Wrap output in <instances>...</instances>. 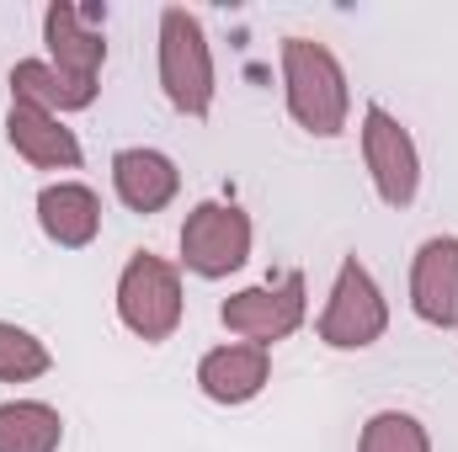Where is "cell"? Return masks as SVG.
<instances>
[{
	"label": "cell",
	"instance_id": "7c38bea8",
	"mask_svg": "<svg viewBox=\"0 0 458 452\" xmlns=\"http://www.w3.org/2000/svg\"><path fill=\"white\" fill-rule=\"evenodd\" d=\"M5 138H11V149L27 160V165H38V171H75L86 155H81V138L59 122L54 113H43V107H32V102H11V113H5Z\"/></svg>",
	"mask_w": 458,
	"mask_h": 452
},
{
	"label": "cell",
	"instance_id": "5bb4252c",
	"mask_svg": "<svg viewBox=\"0 0 458 452\" xmlns=\"http://www.w3.org/2000/svg\"><path fill=\"white\" fill-rule=\"evenodd\" d=\"M11 102H32L43 113L64 117V113H86L97 102V86H75L48 59H21V64H11Z\"/></svg>",
	"mask_w": 458,
	"mask_h": 452
},
{
	"label": "cell",
	"instance_id": "3957f363",
	"mask_svg": "<svg viewBox=\"0 0 458 452\" xmlns=\"http://www.w3.org/2000/svg\"><path fill=\"white\" fill-rule=\"evenodd\" d=\"M160 86L165 102L182 117H208L214 113V48L203 21L187 5H165L160 11Z\"/></svg>",
	"mask_w": 458,
	"mask_h": 452
},
{
	"label": "cell",
	"instance_id": "30bf717a",
	"mask_svg": "<svg viewBox=\"0 0 458 452\" xmlns=\"http://www.w3.org/2000/svg\"><path fill=\"white\" fill-rule=\"evenodd\" d=\"M113 192L128 213H144V219H149V213H160V208L176 203L182 171H176L171 155L133 144V149H117L113 155Z\"/></svg>",
	"mask_w": 458,
	"mask_h": 452
},
{
	"label": "cell",
	"instance_id": "4fadbf2b",
	"mask_svg": "<svg viewBox=\"0 0 458 452\" xmlns=\"http://www.w3.org/2000/svg\"><path fill=\"white\" fill-rule=\"evenodd\" d=\"M38 224L59 250H86L102 234V197L86 181H48L38 192Z\"/></svg>",
	"mask_w": 458,
	"mask_h": 452
},
{
	"label": "cell",
	"instance_id": "5b68a950",
	"mask_svg": "<svg viewBox=\"0 0 458 452\" xmlns=\"http://www.w3.org/2000/svg\"><path fill=\"white\" fill-rule=\"evenodd\" d=\"M310 314V298H304V272H283L277 282H261V288H240L219 304V320H225L229 336L250 340V346H277L288 340Z\"/></svg>",
	"mask_w": 458,
	"mask_h": 452
},
{
	"label": "cell",
	"instance_id": "8fae6325",
	"mask_svg": "<svg viewBox=\"0 0 458 452\" xmlns=\"http://www.w3.org/2000/svg\"><path fill=\"white\" fill-rule=\"evenodd\" d=\"M272 378V351L267 346H250V340H229L214 346L203 362H198V389L214 399V405H250Z\"/></svg>",
	"mask_w": 458,
	"mask_h": 452
},
{
	"label": "cell",
	"instance_id": "52a82bcc",
	"mask_svg": "<svg viewBox=\"0 0 458 452\" xmlns=\"http://www.w3.org/2000/svg\"><path fill=\"white\" fill-rule=\"evenodd\" d=\"M250 213L234 208V203H198L182 224V266L192 277H208L219 282L229 272H240L250 261Z\"/></svg>",
	"mask_w": 458,
	"mask_h": 452
},
{
	"label": "cell",
	"instance_id": "8992f818",
	"mask_svg": "<svg viewBox=\"0 0 458 452\" xmlns=\"http://www.w3.org/2000/svg\"><path fill=\"white\" fill-rule=\"evenodd\" d=\"M362 160H368V176H373V192L378 203L389 208H411L416 192H421V155H416V138L400 117L378 102L362 107Z\"/></svg>",
	"mask_w": 458,
	"mask_h": 452
},
{
	"label": "cell",
	"instance_id": "2e32d148",
	"mask_svg": "<svg viewBox=\"0 0 458 452\" xmlns=\"http://www.w3.org/2000/svg\"><path fill=\"white\" fill-rule=\"evenodd\" d=\"M357 452H432V437L411 410H378V415H368Z\"/></svg>",
	"mask_w": 458,
	"mask_h": 452
},
{
	"label": "cell",
	"instance_id": "6da1fadb",
	"mask_svg": "<svg viewBox=\"0 0 458 452\" xmlns=\"http://www.w3.org/2000/svg\"><path fill=\"white\" fill-rule=\"evenodd\" d=\"M277 59H283V102H288V117L304 133H315V138L346 133L352 86H346L342 59L326 43H315V38H283Z\"/></svg>",
	"mask_w": 458,
	"mask_h": 452
},
{
	"label": "cell",
	"instance_id": "ba28073f",
	"mask_svg": "<svg viewBox=\"0 0 458 452\" xmlns=\"http://www.w3.org/2000/svg\"><path fill=\"white\" fill-rule=\"evenodd\" d=\"M43 43H48V64L59 75H70L75 86H97L102 80V64H107V38L97 21L81 16V5L70 0H54L43 11ZM102 91V86H97Z\"/></svg>",
	"mask_w": 458,
	"mask_h": 452
},
{
	"label": "cell",
	"instance_id": "e0dca14e",
	"mask_svg": "<svg viewBox=\"0 0 458 452\" xmlns=\"http://www.w3.org/2000/svg\"><path fill=\"white\" fill-rule=\"evenodd\" d=\"M48 367H54V356L43 340L21 325H11V320H0V383H32Z\"/></svg>",
	"mask_w": 458,
	"mask_h": 452
},
{
	"label": "cell",
	"instance_id": "9a60e30c",
	"mask_svg": "<svg viewBox=\"0 0 458 452\" xmlns=\"http://www.w3.org/2000/svg\"><path fill=\"white\" fill-rule=\"evenodd\" d=\"M64 415L43 399H5L0 405V452H59Z\"/></svg>",
	"mask_w": 458,
	"mask_h": 452
},
{
	"label": "cell",
	"instance_id": "277c9868",
	"mask_svg": "<svg viewBox=\"0 0 458 452\" xmlns=\"http://www.w3.org/2000/svg\"><path fill=\"white\" fill-rule=\"evenodd\" d=\"M315 331H320V340L331 351H368L373 340H384V331H389V304H384L373 272L357 255L342 261V272L331 282V298H326Z\"/></svg>",
	"mask_w": 458,
	"mask_h": 452
},
{
	"label": "cell",
	"instance_id": "9c48e42d",
	"mask_svg": "<svg viewBox=\"0 0 458 452\" xmlns=\"http://www.w3.org/2000/svg\"><path fill=\"white\" fill-rule=\"evenodd\" d=\"M411 309L432 331L458 325V234H432L411 261Z\"/></svg>",
	"mask_w": 458,
	"mask_h": 452
},
{
	"label": "cell",
	"instance_id": "7a4b0ae2",
	"mask_svg": "<svg viewBox=\"0 0 458 452\" xmlns=\"http://www.w3.org/2000/svg\"><path fill=\"white\" fill-rule=\"evenodd\" d=\"M187 293H182V266H171L155 250H133L117 272V320L139 340L160 346L182 331Z\"/></svg>",
	"mask_w": 458,
	"mask_h": 452
}]
</instances>
